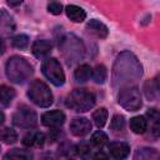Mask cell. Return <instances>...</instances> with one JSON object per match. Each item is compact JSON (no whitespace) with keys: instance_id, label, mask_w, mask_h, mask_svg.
<instances>
[{"instance_id":"cell-1","label":"cell","mask_w":160,"mask_h":160,"mask_svg":"<svg viewBox=\"0 0 160 160\" xmlns=\"http://www.w3.org/2000/svg\"><path fill=\"white\" fill-rule=\"evenodd\" d=\"M142 75V65L130 51H122L114 61L111 71V82L115 89L128 85H135Z\"/></svg>"},{"instance_id":"cell-2","label":"cell","mask_w":160,"mask_h":160,"mask_svg":"<svg viewBox=\"0 0 160 160\" xmlns=\"http://www.w3.org/2000/svg\"><path fill=\"white\" fill-rule=\"evenodd\" d=\"M59 49L69 65H74L82 60L85 46L82 41L74 34H65L59 39Z\"/></svg>"},{"instance_id":"cell-3","label":"cell","mask_w":160,"mask_h":160,"mask_svg":"<svg viewBox=\"0 0 160 160\" xmlns=\"http://www.w3.org/2000/svg\"><path fill=\"white\" fill-rule=\"evenodd\" d=\"M5 72L10 81L15 84H22L30 79L34 69L26 59L21 56H11L5 64Z\"/></svg>"},{"instance_id":"cell-4","label":"cell","mask_w":160,"mask_h":160,"mask_svg":"<svg viewBox=\"0 0 160 160\" xmlns=\"http://www.w3.org/2000/svg\"><path fill=\"white\" fill-rule=\"evenodd\" d=\"M96 98L94 92L86 89H75L66 96V106L76 112H85L94 108Z\"/></svg>"},{"instance_id":"cell-5","label":"cell","mask_w":160,"mask_h":160,"mask_svg":"<svg viewBox=\"0 0 160 160\" xmlns=\"http://www.w3.org/2000/svg\"><path fill=\"white\" fill-rule=\"evenodd\" d=\"M28 96L35 105L40 108H49L54 101L51 90L41 80H34L30 84L28 90Z\"/></svg>"},{"instance_id":"cell-6","label":"cell","mask_w":160,"mask_h":160,"mask_svg":"<svg viewBox=\"0 0 160 160\" xmlns=\"http://www.w3.org/2000/svg\"><path fill=\"white\" fill-rule=\"evenodd\" d=\"M118 102L125 110H129V111L139 110L142 105L139 89L135 85H128V86L121 88L119 96H118Z\"/></svg>"},{"instance_id":"cell-7","label":"cell","mask_w":160,"mask_h":160,"mask_svg":"<svg viewBox=\"0 0 160 160\" xmlns=\"http://www.w3.org/2000/svg\"><path fill=\"white\" fill-rule=\"evenodd\" d=\"M42 74L44 76L51 82L54 84L55 86H61L64 85L65 82V74L62 71V68L60 65V62L54 59V58H50V59H46L42 64Z\"/></svg>"},{"instance_id":"cell-8","label":"cell","mask_w":160,"mask_h":160,"mask_svg":"<svg viewBox=\"0 0 160 160\" xmlns=\"http://www.w3.org/2000/svg\"><path fill=\"white\" fill-rule=\"evenodd\" d=\"M12 122L22 129H32L38 125V115L32 109L21 108L14 114Z\"/></svg>"},{"instance_id":"cell-9","label":"cell","mask_w":160,"mask_h":160,"mask_svg":"<svg viewBox=\"0 0 160 160\" xmlns=\"http://www.w3.org/2000/svg\"><path fill=\"white\" fill-rule=\"evenodd\" d=\"M145 116L148 119V126L150 125L148 138H150V139L160 138V111L158 109L152 108L146 111Z\"/></svg>"},{"instance_id":"cell-10","label":"cell","mask_w":160,"mask_h":160,"mask_svg":"<svg viewBox=\"0 0 160 160\" xmlns=\"http://www.w3.org/2000/svg\"><path fill=\"white\" fill-rule=\"evenodd\" d=\"M41 121L48 128H59L65 122V114L60 110L46 111L41 115Z\"/></svg>"},{"instance_id":"cell-11","label":"cell","mask_w":160,"mask_h":160,"mask_svg":"<svg viewBox=\"0 0 160 160\" xmlns=\"http://www.w3.org/2000/svg\"><path fill=\"white\" fill-rule=\"evenodd\" d=\"M91 130V122L86 118H75L70 122V131L75 136H85Z\"/></svg>"},{"instance_id":"cell-12","label":"cell","mask_w":160,"mask_h":160,"mask_svg":"<svg viewBox=\"0 0 160 160\" xmlns=\"http://www.w3.org/2000/svg\"><path fill=\"white\" fill-rule=\"evenodd\" d=\"M144 92L148 100L150 101H160V74L154 79L149 80L144 85Z\"/></svg>"},{"instance_id":"cell-13","label":"cell","mask_w":160,"mask_h":160,"mask_svg":"<svg viewBox=\"0 0 160 160\" xmlns=\"http://www.w3.org/2000/svg\"><path fill=\"white\" fill-rule=\"evenodd\" d=\"M51 49H52V44L48 39H39L31 46V51L34 56H36L38 59L46 58L51 52Z\"/></svg>"},{"instance_id":"cell-14","label":"cell","mask_w":160,"mask_h":160,"mask_svg":"<svg viewBox=\"0 0 160 160\" xmlns=\"http://www.w3.org/2000/svg\"><path fill=\"white\" fill-rule=\"evenodd\" d=\"M109 154L114 159H125L130 154V146L129 144L124 141H115L109 145Z\"/></svg>"},{"instance_id":"cell-15","label":"cell","mask_w":160,"mask_h":160,"mask_svg":"<svg viewBox=\"0 0 160 160\" xmlns=\"http://www.w3.org/2000/svg\"><path fill=\"white\" fill-rule=\"evenodd\" d=\"M45 142V135L40 131H29L22 138V145L26 148H41Z\"/></svg>"},{"instance_id":"cell-16","label":"cell","mask_w":160,"mask_h":160,"mask_svg":"<svg viewBox=\"0 0 160 160\" xmlns=\"http://www.w3.org/2000/svg\"><path fill=\"white\" fill-rule=\"evenodd\" d=\"M86 29H88L91 34H94L95 36H98V38H100V39H105V38L108 36V34H109L108 28H106L102 22H100L99 20H96V19L90 20V21L88 22V25H86Z\"/></svg>"},{"instance_id":"cell-17","label":"cell","mask_w":160,"mask_h":160,"mask_svg":"<svg viewBox=\"0 0 160 160\" xmlns=\"http://www.w3.org/2000/svg\"><path fill=\"white\" fill-rule=\"evenodd\" d=\"M65 12H66V16L74 22H81L86 18L85 10L76 5H68L65 8Z\"/></svg>"},{"instance_id":"cell-18","label":"cell","mask_w":160,"mask_h":160,"mask_svg":"<svg viewBox=\"0 0 160 160\" xmlns=\"http://www.w3.org/2000/svg\"><path fill=\"white\" fill-rule=\"evenodd\" d=\"M0 24H1V32H2V35H10L15 30V21L12 19V16H10V14H8L6 10H4V9L1 10Z\"/></svg>"},{"instance_id":"cell-19","label":"cell","mask_w":160,"mask_h":160,"mask_svg":"<svg viewBox=\"0 0 160 160\" xmlns=\"http://www.w3.org/2000/svg\"><path fill=\"white\" fill-rule=\"evenodd\" d=\"M92 75V69L88 64H82L78 66L74 71V79L76 82H86Z\"/></svg>"},{"instance_id":"cell-20","label":"cell","mask_w":160,"mask_h":160,"mask_svg":"<svg viewBox=\"0 0 160 160\" xmlns=\"http://www.w3.org/2000/svg\"><path fill=\"white\" fill-rule=\"evenodd\" d=\"M130 129L135 134H145L148 131V119L146 116H135L130 120Z\"/></svg>"},{"instance_id":"cell-21","label":"cell","mask_w":160,"mask_h":160,"mask_svg":"<svg viewBox=\"0 0 160 160\" xmlns=\"http://www.w3.org/2000/svg\"><path fill=\"white\" fill-rule=\"evenodd\" d=\"M15 98V90L10 86L6 85H1L0 88V102L2 108H6L11 104V101Z\"/></svg>"},{"instance_id":"cell-22","label":"cell","mask_w":160,"mask_h":160,"mask_svg":"<svg viewBox=\"0 0 160 160\" xmlns=\"http://www.w3.org/2000/svg\"><path fill=\"white\" fill-rule=\"evenodd\" d=\"M135 159H146V160L160 159V152H158L155 149H151V148H142L136 151Z\"/></svg>"},{"instance_id":"cell-23","label":"cell","mask_w":160,"mask_h":160,"mask_svg":"<svg viewBox=\"0 0 160 160\" xmlns=\"http://www.w3.org/2000/svg\"><path fill=\"white\" fill-rule=\"evenodd\" d=\"M108 141H109L108 135H106L104 131H101V130L94 132L92 136H91V139H90V144H91L92 146L98 148V149H100V148H102L104 145H106Z\"/></svg>"},{"instance_id":"cell-24","label":"cell","mask_w":160,"mask_h":160,"mask_svg":"<svg viewBox=\"0 0 160 160\" xmlns=\"http://www.w3.org/2000/svg\"><path fill=\"white\" fill-rule=\"evenodd\" d=\"M4 159H22V160H28V159H32V154L29 150H22V149H12L11 151H9L8 154L4 155Z\"/></svg>"},{"instance_id":"cell-25","label":"cell","mask_w":160,"mask_h":160,"mask_svg":"<svg viewBox=\"0 0 160 160\" xmlns=\"http://www.w3.org/2000/svg\"><path fill=\"white\" fill-rule=\"evenodd\" d=\"M92 120L98 128H102L108 120V110L105 108H99L92 114Z\"/></svg>"},{"instance_id":"cell-26","label":"cell","mask_w":160,"mask_h":160,"mask_svg":"<svg viewBox=\"0 0 160 160\" xmlns=\"http://www.w3.org/2000/svg\"><path fill=\"white\" fill-rule=\"evenodd\" d=\"M92 80L96 84H104L106 78H108V70L104 65H98L94 70H92V75H91Z\"/></svg>"},{"instance_id":"cell-27","label":"cell","mask_w":160,"mask_h":160,"mask_svg":"<svg viewBox=\"0 0 160 160\" xmlns=\"http://www.w3.org/2000/svg\"><path fill=\"white\" fill-rule=\"evenodd\" d=\"M11 45L15 49H20V50L26 49L29 45V36L25 34H18L11 39Z\"/></svg>"},{"instance_id":"cell-28","label":"cell","mask_w":160,"mask_h":160,"mask_svg":"<svg viewBox=\"0 0 160 160\" xmlns=\"http://www.w3.org/2000/svg\"><path fill=\"white\" fill-rule=\"evenodd\" d=\"M124 128H125V118L119 114L114 115L111 119V122H110V129L114 132H120L124 130Z\"/></svg>"},{"instance_id":"cell-29","label":"cell","mask_w":160,"mask_h":160,"mask_svg":"<svg viewBox=\"0 0 160 160\" xmlns=\"http://www.w3.org/2000/svg\"><path fill=\"white\" fill-rule=\"evenodd\" d=\"M1 140L4 144H14L18 140V134L11 128H5L1 131Z\"/></svg>"},{"instance_id":"cell-30","label":"cell","mask_w":160,"mask_h":160,"mask_svg":"<svg viewBox=\"0 0 160 160\" xmlns=\"http://www.w3.org/2000/svg\"><path fill=\"white\" fill-rule=\"evenodd\" d=\"M48 11L52 15H59L62 12V5L59 1H51L48 5Z\"/></svg>"},{"instance_id":"cell-31","label":"cell","mask_w":160,"mask_h":160,"mask_svg":"<svg viewBox=\"0 0 160 160\" xmlns=\"http://www.w3.org/2000/svg\"><path fill=\"white\" fill-rule=\"evenodd\" d=\"M6 2H8L9 6H11V8H16V6L21 5L22 0H6Z\"/></svg>"}]
</instances>
